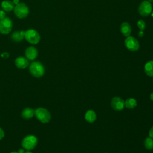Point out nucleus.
Masks as SVG:
<instances>
[{
	"instance_id": "4be33fe9",
	"label": "nucleus",
	"mask_w": 153,
	"mask_h": 153,
	"mask_svg": "<svg viewBox=\"0 0 153 153\" xmlns=\"http://www.w3.org/2000/svg\"><path fill=\"white\" fill-rule=\"evenodd\" d=\"M4 137V132L3 130L1 128H0V140L3 139Z\"/></svg>"
},
{
	"instance_id": "1a4fd4ad",
	"label": "nucleus",
	"mask_w": 153,
	"mask_h": 153,
	"mask_svg": "<svg viewBox=\"0 0 153 153\" xmlns=\"http://www.w3.org/2000/svg\"><path fill=\"white\" fill-rule=\"evenodd\" d=\"M25 57L29 60H35L38 54L37 49L33 46H30L27 47L25 50Z\"/></svg>"
},
{
	"instance_id": "f03ea898",
	"label": "nucleus",
	"mask_w": 153,
	"mask_h": 153,
	"mask_svg": "<svg viewBox=\"0 0 153 153\" xmlns=\"http://www.w3.org/2000/svg\"><path fill=\"white\" fill-rule=\"evenodd\" d=\"M14 13L19 19H23L27 16L29 13L28 7L23 2H19L14 8Z\"/></svg>"
},
{
	"instance_id": "4468645a",
	"label": "nucleus",
	"mask_w": 153,
	"mask_h": 153,
	"mask_svg": "<svg viewBox=\"0 0 153 153\" xmlns=\"http://www.w3.org/2000/svg\"><path fill=\"white\" fill-rule=\"evenodd\" d=\"M1 7L5 11H11L14 10V4L10 0H5L2 2Z\"/></svg>"
},
{
	"instance_id": "0eeeda50",
	"label": "nucleus",
	"mask_w": 153,
	"mask_h": 153,
	"mask_svg": "<svg viewBox=\"0 0 153 153\" xmlns=\"http://www.w3.org/2000/svg\"><path fill=\"white\" fill-rule=\"evenodd\" d=\"M124 43L127 48L132 51H136L139 48V44L137 40L133 36H128L126 39Z\"/></svg>"
},
{
	"instance_id": "f8f14e48",
	"label": "nucleus",
	"mask_w": 153,
	"mask_h": 153,
	"mask_svg": "<svg viewBox=\"0 0 153 153\" xmlns=\"http://www.w3.org/2000/svg\"><path fill=\"white\" fill-rule=\"evenodd\" d=\"M25 31H15L11 35V39L15 42H20L25 38Z\"/></svg>"
},
{
	"instance_id": "ddd939ff",
	"label": "nucleus",
	"mask_w": 153,
	"mask_h": 153,
	"mask_svg": "<svg viewBox=\"0 0 153 153\" xmlns=\"http://www.w3.org/2000/svg\"><path fill=\"white\" fill-rule=\"evenodd\" d=\"M34 115H35V110L30 108H26L22 112V118L26 120L32 118Z\"/></svg>"
},
{
	"instance_id": "2eb2a0df",
	"label": "nucleus",
	"mask_w": 153,
	"mask_h": 153,
	"mask_svg": "<svg viewBox=\"0 0 153 153\" xmlns=\"http://www.w3.org/2000/svg\"><path fill=\"white\" fill-rule=\"evenodd\" d=\"M120 30H121V33L126 36H128L130 33H131V26L130 25L127 23V22H124V23H123L121 25V27H120Z\"/></svg>"
},
{
	"instance_id": "9b49d317",
	"label": "nucleus",
	"mask_w": 153,
	"mask_h": 153,
	"mask_svg": "<svg viewBox=\"0 0 153 153\" xmlns=\"http://www.w3.org/2000/svg\"><path fill=\"white\" fill-rule=\"evenodd\" d=\"M14 63L18 68L25 69L28 66L29 61L26 57L20 56L16 59L14 61Z\"/></svg>"
},
{
	"instance_id": "6e6552de",
	"label": "nucleus",
	"mask_w": 153,
	"mask_h": 153,
	"mask_svg": "<svg viewBox=\"0 0 153 153\" xmlns=\"http://www.w3.org/2000/svg\"><path fill=\"white\" fill-rule=\"evenodd\" d=\"M139 14L142 16H147L150 14L152 11V6L150 2L147 1H144L140 3L139 9Z\"/></svg>"
},
{
	"instance_id": "a878e982",
	"label": "nucleus",
	"mask_w": 153,
	"mask_h": 153,
	"mask_svg": "<svg viewBox=\"0 0 153 153\" xmlns=\"http://www.w3.org/2000/svg\"><path fill=\"white\" fill-rule=\"evenodd\" d=\"M143 32H142V30H140V32L139 33V36H143Z\"/></svg>"
},
{
	"instance_id": "aec40b11",
	"label": "nucleus",
	"mask_w": 153,
	"mask_h": 153,
	"mask_svg": "<svg viewBox=\"0 0 153 153\" xmlns=\"http://www.w3.org/2000/svg\"><path fill=\"white\" fill-rule=\"evenodd\" d=\"M137 26L139 28V29L142 31L145 28V23L144 22V21L140 20L137 22Z\"/></svg>"
},
{
	"instance_id": "c85d7f7f",
	"label": "nucleus",
	"mask_w": 153,
	"mask_h": 153,
	"mask_svg": "<svg viewBox=\"0 0 153 153\" xmlns=\"http://www.w3.org/2000/svg\"><path fill=\"white\" fill-rule=\"evenodd\" d=\"M10 153H18V152H16V151H13V152H10Z\"/></svg>"
},
{
	"instance_id": "dca6fc26",
	"label": "nucleus",
	"mask_w": 153,
	"mask_h": 153,
	"mask_svg": "<svg viewBox=\"0 0 153 153\" xmlns=\"http://www.w3.org/2000/svg\"><path fill=\"white\" fill-rule=\"evenodd\" d=\"M85 120L89 123L94 122L96 119V115L94 111L93 110H88L87 111L85 115Z\"/></svg>"
},
{
	"instance_id": "cd10ccee",
	"label": "nucleus",
	"mask_w": 153,
	"mask_h": 153,
	"mask_svg": "<svg viewBox=\"0 0 153 153\" xmlns=\"http://www.w3.org/2000/svg\"><path fill=\"white\" fill-rule=\"evenodd\" d=\"M25 153H32V152H30V151H27L25 152Z\"/></svg>"
},
{
	"instance_id": "a211bd4d",
	"label": "nucleus",
	"mask_w": 153,
	"mask_h": 153,
	"mask_svg": "<svg viewBox=\"0 0 153 153\" xmlns=\"http://www.w3.org/2000/svg\"><path fill=\"white\" fill-rule=\"evenodd\" d=\"M124 105L128 109H133L137 105L136 100L133 98H128L124 102Z\"/></svg>"
},
{
	"instance_id": "412c9836",
	"label": "nucleus",
	"mask_w": 153,
	"mask_h": 153,
	"mask_svg": "<svg viewBox=\"0 0 153 153\" xmlns=\"http://www.w3.org/2000/svg\"><path fill=\"white\" fill-rule=\"evenodd\" d=\"M5 16H6V14H5V11L1 10L0 11V20L4 19L5 17Z\"/></svg>"
},
{
	"instance_id": "7ed1b4c3",
	"label": "nucleus",
	"mask_w": 153,
	"mask_h": 153,
	"mask_svg": "<svg viewBox=\"0 0 153 153\" xmlns=\"http://www.w3.org/2000/svg\"><path fill=\"white\" fill-rule=\"evenodd\" d=\"M38 143V139L33 135H28L24 137L22 141V147L27 150L33 149Z\"/></svg>"
},
{
	"instance_id": "2f4dec72",
	"label": "nucleus",
	"mask_w": 153,
	"mask_h": 153,
	"mask_svg": "<svg viewBox=\"0 0 153 153\" xmlns=\"http://www.w3.org/2000/svg\"><path fill=\"white\" fill-rule=\"evenodd\" d=\"M152 61H153V60H152Z\"/></svg>"
},
{
	"instance_id": "bb28decb",
	"label": "nucleus",
	"mask_w": 153,
	"mask_h": 153,
	"mask_svg": "<svg viewBox=\"0 0 153 153\" xmlns=\"http://www.w3.org/2000/svg\"><path fill=\"white\" fill-rule=\"evenodd\" d=\"M150 99H151L152 100H153V93H152L151 94V95H150Z\"/></svg>"
},
{
	"instance_id": "c756f323",
	"label": "nucleus",
	"mask_w": 153,
	"mask_h": 153,
	"mask_svg": "<svg viewBox=\"0 0 153 153\" xmlns=\"http://www.w3.org/2000/svg\"><path fill=\"white\" fill-rule=\"evenodd\" d=\"M149 2H153V0H149Z\"/></svg>"
},
{
	"instance_id": "393cba45",
	"label": "nucleus",
	"mask_w": 153,
	"mask_h": 153,
	"mask_svg": "<svg viewBox=\"0 0 153 153\" xmlns=\"http://www.w3.org/2000/svg\"><path fill=\"white\" fill-rule=\"evenodd\" d=\"M19 2V0H13V3L16 5Z\"/></svg>"
},
{
	"instance_id": "20e7f679",
	"label": "nucleus",
	"mask_w": 153,
	"mask_h": 153,
	"mask_svg": "<svg viewBox=\"0 0 153 153\" xmlns=\"http://www.w3.org/2000/svg\"><path fill=\"white\" fill-rule=\"evenodd\" d=\"M35 115L36 118L42 123H47L51 119L50 112L45 108H38L35 110Z\"/></svg>"
},
{
	"instance_id": "b1692460",
	"label": "nucleus",
	"mask_w": 153,
	"mask_h": 153,
	"mask_svg": "<svg viewBox=\"0 0 153 153\" xmlns=\"http://www.w3.org/2000/svg\"><path fill=\"white\" fill-rule=\"evenodd\" d=\"M17 152H18V153H25L24 149H19V151H17Z\"/></svg>"
},
{
	"instance_id": "f257e3e1",
	"label": "nucleus",
	"mask_w": 153,
	"mask_h": 153,
	"mask_svg": "<svg viewBox=\"0 0 153 153\" xmlns=\"http://www.w3.org/2000/svg\"><path fill=\"white\" fill-rule=\"evenodd\" d=\"M29 72L35 77H41L44 75L45 69L43 65L38 61H35L29 65Z\"/></svg>"
},
{
	"instance_id": "39448f33",
	"label": "nucleus",
	"mask_w": 153,
	"mask_h": 153,
	"mask_svg": "<svg viewBox=\"0 0 153 153\" xmlns=\"http://www.w3.org/2000/svg\"><path fill=\"white\" fill-rule=\"evenodd\" d=\"M25 38L30 44H36L40 41V35L36 30L29 29L25 31Z\"/></svg>"
},
{
	"instance_id": "9d476101",
	"label": "nucleus",
	"mask_w": 153,
	"mask_h": 153,
	"mask_svg": "<svg viewBox=\"0 0 153 153\" xmlns=\"http://www.w3.org/2000/svg\"><path fill=\"white\" fill-rule=\"evenodd\" d=\"M124 100L119 97H114L111 100V106L116 111H121L124 107Z\"/></svg>"
},
{
	"instance_id": "f3484780",
	"label": "nucleus",
	"mask_w": 153,
	"mask_h": 153,
	"mask_svg": "<svg viewBox=\"0 0 153 153\" xmlns=\"http://www.w3.org/2000/svg\"><path fill=\"white\" fill-rule=\"evenodd\" d=\"M145 72L148 76H153V61L148 62L145 65Z\"/></svg>"
},
{
	"instance_id": "5701e85b",
	"label": "nucleus",
	"mask_w": 153,
	"mask_h": 153,
	"mask_svg": "<svg viewBox=\"0 0 153 153\" xmlns=\"http://www.w3.org/2000/svg\"><path fill=\"white\" fill-rule=\"evenodd\" d=\"M149 136L150 137L153 138V127L150 129L149 132Z\"/></svg>"
},
{
	"instance_id": "423d86ee",
	"label": "nucleus",
	"mask_w": 153,
	"mask_h": 153,
	"mask_svg": "<svg viewBox=\"0 0 153 153\" xmlns=\"http://www.w3.org/2000/svg\"><path fill=\"white\" fill-rule=\"evenodd\" d=\"M13 22L9 17L0 20V32L4 35L8 34L12 29Z\"/></svg>"
},
{
	"instance_id": "6ab92c4d",
	"label": "nucleus",
	"mask_w": 153,
	"mask_h": 153,
	"mask_svg": "<svg viewBox=\"0 0 153 153\" xmlns=\"http://www.w3.org/2000/svg\"><path fill=\"white\" fill-rule=\"evenodd\" d=\"M145 147L148 149H153V139L151 137L146 138L144 141Z\"/></svg>"
},
{
	"instance_id": "7c9ffc66",
	"label": "nucleus",
	"mask_w": 153,
	"mask_h": 153,
	"mask_svg": "<svg viewBox=\"0 0 153 153\" xmlns=\"http://www.w3.org/2000/svg\"><path fill=\"white\" fill-rule=\"evenodd\" d=\"M151 16H152V17H153V12H152V14H151Z\"/></svg>"
}]
</instances>
